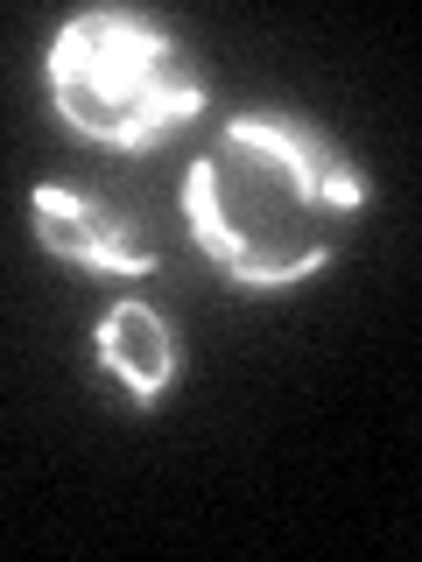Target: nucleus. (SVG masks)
<instances>
[{
    "instance_id": "nucleus-1",
    "label": "nucleus",
    "mask_w": 422,
    "mask_h": 562,
    "mask_svg": "<svg viewBox=\"0 0 422 562\" xmlns=\"http://www.w3.org/2000/svg\"><path fill=\"white\" fill-rule=\"evenodd\" d=\"M366 176L324 127L296 113H240L184 176V225L240 289H296L331 268Z\"/></svg>"
},
{
    "instance_id": "nucleus-2",
    "label": "nucleus",
    "mask_w": 422,
    "mask_h": 562,
    "mask_svg": "<svg viewBox=\"0 0 422 562\" xmlns=\"http://www.w3.org/2000/svg\"><path fill=\"white\" fill-rule=\"evenodd\" d=\"M43 85L49 113L70 134L127 155L204 113V85L184 70L176 43L127 8H85L78 22H64L43 57Z\"/></svg>"
},
{
    "instance_id": "nucleus-3",
    "label": "nucleus",
    "mask_w": 422,
    "mask_h": 562,
    "mask_svg": "<svg viewBox=\"0 0 422 562\" xmlns=\"http://www.w3.org/2000/svg\"><path fill=\"white\" fill-rule=\"evenodd\" d=\"M35 246L43 254H57L64 268H85V274H120V281H141L155 268L148 246L127 239V225L113 218V211H99L92 198H78V190L64 183H35Z\"/></svg>"
},
{
    "instance_id": "nucleus-4",
    "label": "nucleus",
    "mask_w": 422,
    "mask_h": 562,
    "mask_svg": "<svg viewBox=\"0 0 422 562\" xmlns=\"http://www.w3.org/2000/svg\"><path fill=\"white\" fill-rule=\"evenodd\" d=\"M92 351H99V373L134 401V408H155V401L176 386L184 373V345L176 330L155 316L148 303H113L92 330Z\"/></svg>"
}]
</instances>
